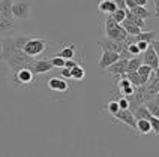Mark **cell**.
<instances>
[{
    "label": "cell",
    "mask_w": 159,
    "mask_h": 157,
    "mask_svg": "<svg viewBox=\"0 0 159 157\" xmlns=\"http://www.w3.org/2000/svg\"><path fill=\"white\" fill-rule=\"evenodd\" d=\"M149 121H150V126H152V132L155 135H159V118L155 117V115H150Z\"/></svg>",
    "instance_id": "obj_32"
},
{
    "label": "cell",
    "mask_w": 159,
    "mask_h": 157,
    "mask_svg": "<svg viewBox=\"0 0 159 157\" xmlns=\"http://www.w3.org/2000/svg\"><path fill=\"white\" fill-rule=\"evenodd\" d=\"M126 64H128V59L119 57V59H117L113 64H110L105 70L108 73L114 75V76H123L125 73H126Z\"/></svg>",
    "instance_id": "obj_10"
},
{
    "label": "cell",
    "mask_w": 159,
    "mask_h": 157,
    "mask_svg": "<svg viewBox=\"0 0 159 157\" xmlns=\"http://www.w3.org/2000/svg\"><path fill=\"white\" fill-rule=\"evenodd\" d=\"M86 76V70L81 64H77L71 69V78H74L75 81H83Z\"/></svg>",
    "instance_id": "obj_26"
},
{
    "label": "cell",
    "mask_w": 159,
    "mask_h": 157,
    "mask_svg": "<svg viewBox=\"0 0 159 157\" xmlns=\"http://www.w3.org/2000/svg\"><path fill=\"white\" fill-rule=\"evenodd\" d=\"M29 69L32 70L35 75H42V73H47L53 69V64L50 63L48 59H33L29 64Z\"/></svg>",
    "instance_id": "obj_8"
},
{
    "label": "cell",
    "mask_w": 159,
    "mask_h": 157,
    "mask_svg": "<svg viewBox=\"0 0 159 157\" xmlns=\"http://www.w3.org/2000/svg\"><path fill=\"white\" fill-rule=\"evenodd\" d=\"M119 109H120V108H119V105H117V100H111V102H108V103L105 105V111H108L110 115H114Z\"/></svg>",
    "instance_id": "obj_31"
},
{
    "label": "cell",
    "mask_w": 159,
    "mask_h": 157,
    "mask_svg": "<svg viewBox=\"0 0 159 157\" xmlns=\"http://www.w3.org/2000/svg\"><path fill=\"white\" fill-rule=\"evenodd\" d=\"M132 114H134L135 118H146V120H149L150 115H152V114L147 111V108H146L144 105H137L135 109L132 111Z\"/></svg>",
    "instance_id": "obj_24"
},
{
    "label": "cell",
    "mask_w": 159,
    "mask_h": 157,
    "mask_svg": "<svg viewBox=\"0 0 159 157\" xmlns=\"http://www.w3.org/2000/svg\"><path fill=\"white\" fill-rule=\"evenodd\" d=\"M149 3V0H125L126 8H132V6H146Z\"/></svg>",
    "instance_id": "obj_30"
},
{
    "label": "cell",
    "mask_w": 159,
    "mask_h": 157,
    "mask_svg": "<svg viewBox=\"0 0 159 157\" xmlns=\"http://www.w3.org/2000/svg\"><path fill=\"white\" fill-rule=\"evenodd\" d=\"M152 70L153 69H152L149 64H146V63L140 64V68L137 69V73H138V76L141 79V84H146L149 81V78H150V75H152Z\"/></svg>",
    "instance_id": "obj_18"
},
{
    "label": "cell",
    "mask_w": 159,
    "mask_h": 157,
    "mask_svg": "<svg viewBox=\"0 0 159 157\" xmlns=\"http://www.w3.org/2000/svg\"><path fill=\"white\" fill-rule=\"evenodd\" d=\"M116 9H117V6H116V3L113 0H101L99 5H98V11L104 15H110Z\"/></svg>",
    "instance_id": "obj_15"
},
{
    "label": "cell",
    "mask_w": 159,
    "mask_h": 157,
    "mask_svg": "<svg viewBox=\"0 0 159 157\" xmlns=\"http://www.w3.org/2000/svg\"><path fill=\"white\" fill-rule=\"evenodd\" d=\"M141 57H143V63L149 64L153 70H158L159 69V55L156 48L153 46L152 44H149V46L146 48V51L141 52Z\"/></svg>",
    "instance_id": "obj_7"
},
{
    "label": "cell",
    "mask_w": 159,
    "mask_h": 157,
    "mask_svg": "<svg viewBox=\"0 0 159 157\" xmlns=\"http://www.w3.org/2000/svg\"><path fill=\"white\" fill-rule=\"evenodd\" d=\"M98 46L102 50V51H113V52H119L122 51V42H117L114 39H110V37H104L101 41H98Z\"/></svg>",
    "instance_id": "obj_11"
},
{
    "label": "cell",
    "mask_w": 159,
    "mask_h": 157,
    "mask_svg": "<svg viewBox=\"0 0 159 157\" xmlns=\"http://www.w3.org/2000/svg\"><path fill=\"white\" fill-rule=\"evenodd\" d=\"M14 30H15L14 20H6V18L0 20V35H14Z\"/></svg>",
    "instance_id": "obj_16"
},
{
    "label": "cell",
    "mask_w": 159,
    "mask_h": 157,
    "mask_svg": "<svg viewBox=\"0 0 159 157\" xmlns=\"http://www.w3.org/2000/svg\"><path fill=\"white\" fill-rule=\"evenodd\" d=\"M141 63H143L141 54L129 57V59H128V64H126V72H135V70L140 68V64H141Z\"/></svg>",
    "instance_id": "obj_20"
},
{
    "label": "cell",
    "mask_w": 159,
    "mask_h": 157,
    "mask_svg": "<svg viewBox=\"0 0 159 157\" xmlns=\"http://www.w3.org/2000/svg\"><path fill=\"white\" fill-rule=\"evenodd\" d=\"M135 44H137L138 50H140L141 52H144V51H146V48L149 46V42H146V41H137Z\"/></svg>",
    "instance_id": "obj_36"
},
{
    "label": "cell",
    "mask_w": 159,
    "mask_h": 157,
    "mask_svg": "<svg viewBox=\"0 0 159 157\" xmlns=\"http://www.w3.org/2000/svg\"><path fill=\"white\" fill-rule=\"evenodd\" d=\"M110 15H111V18H113L114 21H117V23H122V21L125 20V17H126V9L117 8L114 12H111Z\"/></svg>",
    "instance_id": "obj_28"
},
{
    "label": "cell",
    "mask_w": 159,
    "mask_h": 157,
    "mask_svg": "<svg viewBox=\"0 0 159 157\" xmlns=\"http://www.w3.org/2000/svg\"><path fill=\"white\" fill-rule=\"evenodd\" d=\"M135 130L141 135H149L152 133V126L150 121L146 120V118H137L135 120Z\"/></svg>",
    "instance_id": "obj_14"
},
{
    "label": "cell",
    "mask_w": 159,
    "mask_h": 157,
    "mask_svg": "<svg viewBox=\"0 0 159 157\" xmlns=\"http://www.w3.org/2000/svg\"><path fill=\"white\" fill-rule=\"evenodd\" d=\"M144 106L147 108V111L155 115V117H159V102H158V96H153L152 99H149L147 102H144Z\"/></svg>",
    "instance_id": "obj_19"
},
{
    "label": "cell",
    "mask_w": 159,
    "mask_h": 157,
    "mask_svg": "<svg viewBox=\"0 0 159 157\" xmlns=\"http://www.w3.org/2000/svg\"><path fill=\"white\" fill-rule=\"evenodd\" d=\"M30 9L32 6L29 2H15L11 6V12H12V17L17 20H27L30 17Z\"/></svg>",
    "instance_id": "obj_6"
},
{
    "label": "cell",
    "mask_w": 159,
    "mask_h": 157,
    "mask_svg": "<svg viewBox=\"0 0 159 157\" xmlns=\"http://www.w3.org/2000/svg\"><path fill=\"white\" fill-rule=\"evenodd\" d=\"M47 87L50 88L51 91H56V93H63L69 88V82L68 79L62 78V76H54V78H50L47 81Z\"/></svg>",
    "instance_id": "obj_9"
},
{
    "label": "cell",
    "mask_w": 159,
    "mask_h": 157,
    "mask_svg": "<svg viewBox=\"0 0 159 157\" xmlns=\"http://www.w3.org/2000/svg\"><path fill=\"white\" fill-rule=\"evenodd\" d=\"M105 36L110 39H114L117 42H123L125 37L128 36L126 30L123 28V26L120 23L114 21L111 15H107L105 17Z\"/></svg>",
    "instance_id": "obj_3"
},
{
    "label": "cell",
    "mask_w": 159,
    "mask_h": 157,
    "mask_svg": "<svg viewBox=\"0 0 159 157\" xmlns=\"http://www.w3.org/2000/svg\"><path fill=\"white\" fill-rule=\"evenodd\" d=\"M29 35H9L2 39V51H0V60H6L11 54H14L18 50H23Z\"/></svg>",
    "instance_id": "obj_1"
},
{
    "label": "cell",
    "mask_w": 159,
    "mask_h": 157,
    "mask_svg": "<svg viewBox=\"0 0 159 157\" xmlns=\"http://www.w3.org/2000/svg\"><path fill=\"white\" fill-rule=\"evenodd\" d=\"M117 121L123 123V124H126V126H129V127H132V129H135V117H134V114L129 111V109H119L117 112L113 115Z\"/></svg>",
    "instance_id": "obj_12"
},
{
    "label": "cell",
    "mask_w": 159,
    "mask_h": 157,
    "mask_svg": "<svg viewBox=\"0 0 159 157\" xmlns=\"http://www.w3.org/2000/svg\"><path fill=\"white\" fill-rule=\"evenodd\" d=\"M75 54H77V45L69 44V45H65L57 55L62 57V59H65V60H68V59H74Z\"/></svg>",
    "instance_id": "obj_17"
},
{
    "label": "cell",
    "mask_w": 159,
    "mask_h": 157,
    "mask_svg": "<svg viewBox=\"0 0 159 157\" xmlns=\"http://www.w3.org/2000/svg\"><path fill=\"white\" fill-rule=\"evenodd\" d=\"M129 11L132 12L134 15H137V17L143 18V20H146V18H150L152 17V12L147 8H146V6H132V8H129Z\"/></svg>",
    "instance_id": "obj_23"
},
{
    "label": "cell",
    "mask_w": 159,
    "mask_h": 157,
    "mask_svg": "<svg viewBox=\"0 0 159 157\" xmlns=\"http://www.w3.org/2000/svg\"><path fill=\"white\" fill-rule=\"evenodd\" d=\"M116 3L117 8H122V9H126V5H125V0H113Z\"/></svg>",
    "instance_id": "obj_37"
},
{
    "label": "cell",
    "mask_w": 159,
    "mask_h": 157,
    "mask_svg": "<svg viewBox=\"0 0 159 157\" xmlns=\"http://www.w3.org/2000/svg\"><path fill=\"white\" fill-rule=\"evenodd\" d=\"M11 82L14 88H30L35 82V73L29 68H21L17 72H12Z\"/></svg>",
    "instance_id": "obj_2"
},
{
    "label": "cell",
    "mask_w": 159,
    "mask_h": 157,
    "mask_svg": "<svg viewBox=\"0 0 159 157\" xmlns=\"http://www.w3.org/2000/svg\"><path fill=\"white\" fill-rule=\"evenodd\" d=\"M117 105H119V108H120V109H128V106H129V100H128V97L122 96L119 100H117Z\"/></svg>",
    "instance_id": "obj_33"
},
{
    "label": "cell",
    "mask_w": 159,
    "mask_h": 157,
    "mask_svg": "<svg viewBox=\"0 0 159 157\" xmlns=\"http://www.w3.org/2000/svg\"><path fill=\"white\" fill-rule=\"evenodd\" d=\"M120 24L123 26V28L126 30V33H128V35H138V33L143 30V28H140L138 26H135V24H132V23H129L126 18H125Z\"/></svg>",
    "instance_id": "obj_27"
},
{
    "label": "cell",
    "mask_w": 159,
    "mask_h": 157,
    "mask_svg": "<svg viewBox=\"0 0 159 157\" xmlns=\"http://www.w3.org/2000/svg\"><path fill=\"white\" fill-rule=\"evenodd\" d=\"M125 18H126L129 23H132V24H135V26H138L140 28H144V26H146L144 20H143V18H140V17H137V15H134V14L128 8H126V17H125Z\"/></svg>",
    "instance_id": "obj_25"
},
{
    "label": "cell",
    "mask_w": 159,
    "mask_h": 157,
    "mask_svg": "<svg viewBox=\"0 0 159 157\" xmlns=\"http://www.w3.org/2000/svg\"><path fill=\"white\" fill-rule=\"evenodd\" d=\"M120 57L119 52H113V51H102V55L99 59V63H98V68L101 70H105L110 64H113L117 59Z\"/></svg>",
    "instance_id": "obj_13"
},
{
    "label": "cell",
    "mask_w": 159,
    "mask_h": 157,
    "mask_svg": "<svg viewBox=\"0 0 159 157\" xmlns=\"http://www.w3.org/2000/svg\"><path fill=\"white\" fill-rule=\"evenodd\" d=\"M48 41L42 39V37H36V36H30L26 41V44L23 46V51L30 57H39L42 52L47 50Z\"/></svg>",
    "instance_id": "obj_5"
},
{
    "label": "cell",
    "mask_w": 159,
    "mask_h": 157,
    "mask_svg": "<svg viewBox=\"0 0 159 157\" xmlns=\"http://www.w3.org/2000/svg\"><path fill=\"white\" fill-rule=\"evenodd\" d=\"M48 60H50V63L53 64V68H56V69H60V68L65 66V59L59 57V55H54V57L48 59Z\"/></svg>",
    "instance_id": "obj_29"
},
{
    "label": "cell",
    "mask_w": 159,
    "mask_h": 157,
    "mask_svg": "<svg viewBox=\"0 0 159 157\" xmlns=\"http://www.w3.org/2000/svg\"><path fill=\"white\" fill-rule=\"evenodd\" d=\"M33 59H35V57L27 55L23 50H18V51H15L14 54H11L8 59L5 60V63L8 64V68L12 70V72H17V70L21 69V68H29L30 61L33 60Z\"/></svg>",
    "instance_id": "obj_4"
},
{
    "label": "cell",
    "mask_w": 159,
    "mask_h": 157,
    "mask_svg": "<svg viewBox=\"0 0 159 157\" xmlns=\"http://www.w3.org/2000/svg\"><path fill=\"white\" fill-rule=\"evenodd\" d=\"M60 75H62V78H65V79H69L71 78V69H68V68H60Z\"/></svg>",
    "instance_id": "obj_35"
},
{
    "label": "cell",
    "mask_w": 159,
    "mask_h": 157,
    "mask_svg": "<svg viewBox=\"0 0 159 157\" xmlns=\"http://www.w3.org/2000/svg\"><path fill=\"white\" fill-rule=\"evenodd\" d=\"M11 6H12V0H0V14L6 20H14L12 12H11Z\"/></svg>",
    "instance_id": "obj_21"
},
{
    "label": "cell",
    "mask_w": 159,
    "mask_h": 157,
    "mask_svg": "<svg viewBox=\"0 0 159 157\" xmlns=\"http://www.w3.org/2000/svg\"><path fill=\"white\" fill-rule=\"evenodd\" d=\"M77 64H80V63L75 60V59H68V60H65V68H68V69H72V68L77 66Z\"/></svg>",
    "instance_id": "obj_34"
},
{
    "label": "cell",
    "mask_w": 159,
    "mask_h": 157,
    "mask_svg": "<svg viewBox=\"0 0 159 157\" xmlns=\"http://www.w3.org/2000/svg\"><path fill=\"white\" fill-rule=\"evenodd\" d=\"M156 36H158V32L156 30H150V32H140L138 35H135L137 37V41H146V42H153V41H156Z\"/></svg>",
    "instance_id": "obj_22"
}]
</instances>
